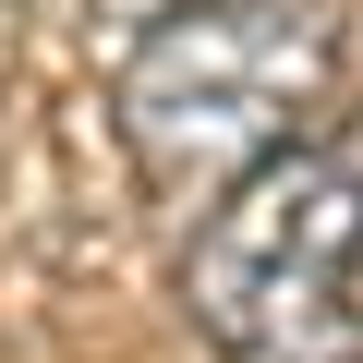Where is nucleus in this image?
Segmentation results:
<instances>
[{
	"mask_svg": "<svg viewBox=\"0 0 363 363\" xmlns=\"http://www.w3.org/2000/svg\"><path fill=\"white\" fill-rule=\"evenodd\" d=\"M339 85V25L327 0H182L157 13L109 85L121 157L145 169V194L218 206L255 157H279Z\"/></svg>",
	"mask_w": 363,
	"mask_h": 363,
	"instance_id": "f257e3e1",
	"label": "nucleus"
},
{
	"mask_svg": "<svg viewBox=\"0 0 363 363\" xmlns=\"http://www.w3.org/2000/svg\"><path fill=\"white\" fill-rule=\"evenodd\" d=\"M182 315L242 363L327 351V339L363 327V121L315 133V145L291 133L279 157H255L194 218Z\"/></svg>",
	"mask_w": 363,
	"mask_h": 363,
	"instance_id": "f03ea898",
	"label": "nucleus"
},
{
	"mask_svg": "<svg viewBox=\"0 0 363 363\" xmlns=\"http://www.w3.org/2000/svg\"><path fill=\"white\" fill-rule=\"evenodd\" d=\"M157 13H182V0H157Z\"/></svg>",
	"mask_w": 363,
	"mask_h": 363,
	"instance_id": "7ed1b4c3",
	"label": "nucleus"
}]
</instances>
